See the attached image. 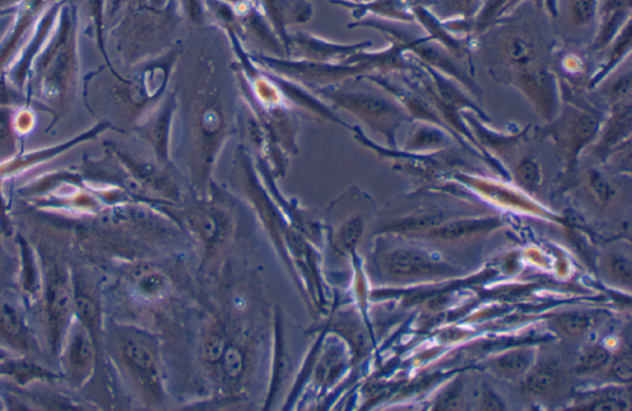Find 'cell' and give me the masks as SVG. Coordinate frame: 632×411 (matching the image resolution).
I'll return each instance as SVG.
<instances>
[{"mask_svg": "<svg viewBox=\"0 0 632 411\" xmlns=\"http://www.w3.org/2000/svg\"><path fill=\"white\" fill-rule=\"evenodd\" d=\"M484 0H428L431 12L441 20L471 21L481 10Z\"/></svg>", "mask_w": 632, "mask_h": 411, "instance_id": "cell-25", "label": "cell"}, {"mask_svg": "<svg viewBox=\"0 0 632 411\" xmlns=\"http://www.w3.org/2000/svg\"><path fill=\"white\" fill-rule=\"evenodd\" d=\"M345 361L342 351L333 347V349L325 350L323 356L320 357L318 366L315 370L316 383L319 386H329L344 371Z\"/></svg>", "mask_w": 632, "mask_h": 411, "instance_id": "cell-28", "label": "cell"}, {"mask_svg": "<svg viewBox=\"0 0 632 411\" xmlns=\"http://www.w3.org/2000/svg\"><path fill=\"white\" fill-rule=\"evenodd\" d=\"M194 198L178 209L177 218L203 246L204 256L209 261L233 236L234 219L219 200L210 199V196L200 198L197 194Z\"/></svg>", "mask_w": 632, "mask_h": 411, "instance_id": "cell-5", "label": "cell"}, {"mask_svg": "<svg viewBox=\"0 0 632 411\" xmlns=\"http://www.w3.org/2000/svg\"><path fill=\"white\" fill-rule=\"evenodd\" d=\"M181 5L183 17H186L193 25L203 26L210 20L205 0H178Z\"/></svg>", "mask_w": 632, "mask_h": 411, "instance_id": "cell-36", "label": "cell"}, {"mask_svg": "<svg viewBox=\"0 0 632 411\" xmlns=\"http://www.w3.org/2000/svg\"><path fill=\"white\" fill-rule=\"evenodd\" d=\"M270 19L282 44L288 25L305 24L313 17L310 0H258Z\"/></svg>", "mask_w": 632, "mask_h": 411, "instance_id": "cell-14", "label": "cell"}, {"mask_svg": "<svg viewBox=\"0 0 632 411\" xmlns=\"http://www.w3.org/2000/svg\"><path fill=\"white\" fill-rule=\"evenodd\" d=\"M599 0H558V9L563 8V18L568 29L593 39L597 26Z\"/></svg>", "mask_w": 632, "mask_h": 411, "instance_id": "cell-20", "label": "cell"}, {"mask_svg": "<svg viewBox=\"0 0 632 411\" xmlns=\"http://www.w3.org/2000/svg\"><path fill=\"white\" fill-rule=\"evenodd\" d=\"M194 76L197 78L179 99H183V145L188 167L197 196L204 198L212 192L210 175L221 147L235 133L236 108L231 93L224 89L228 84L221 81L212 62L200 60Z\"/></svg>", "mask_w": 632, "mask_h": 411, "instance_id": "cell-1", "label": "cell"}, {"mask_svg": "<svg viewBox=\"0 0 632 411\" xmlns=\"http://www.w3.org/2000/svg\"><path fill=\"white\" fill-rule=\"evenodd\" d=\"M562 372L555 365L531 368L524 381L525 392L536 398H547L562 387Z\"/></svg>", "mask_w": 632, "mask_h": 411, "instance_id": "cell-23", "label": "cell"}, {"mask_svg": "<svg viewBox=\"0 0 632 411\" xmlns=\"http://www.w3.org/2000/svg\"><path fill=\"white\" fill-rule=\"evenodd\" d=\"M175 112H177V91L168 94L165 102L158 107L156 117L152 119L147 129V137L151 145L155 147L158 163L162 167L171 166L170 137Z\"/></svg>", "mask_w": 632, "mask_h": 411, "instance_id": "cell-15", "label": "cell"}, {"mask_svg": "<svg viewBox=\"0 0 632 411\" xmlns=\"http://www.w3.org/2000/svg\"><path fill=\"white\" fill-rule=\"evenodd\" d=\"M629 407V394L623 388L605 389L595 393L593 399L579 404V410H625Z\"/></svg>", "mask_w": 632, "mask_h": 411, "instance_id": "cell-27", "label": "cell"}, {"mask_svg": "<svg viewBox=\"0 0 632 411\" xmlns=\"http://www.w3.org/2000/svg\"><path fill=\"white\" fill-rule=\"evenodd\" d=\"M632 20V0H599L597 26L591 41L593 54H602Z\"/></svg>", "mask_w": 632, "mask_h": 411, "instance_id": "cell-11", "label": "cell"}, {"mask_svg": "<svg viewBox=\"0 0 632 411\" xmlns=\"http://www.w3.org/2000/svg\"><path fill=\"white\" fill-rule=\"evenodd\" d=\"M445 130L439 125L418 121V125L410 131L405 149L414 152L444 149L449 141Z\"/></svg>", "mask_w": 632, "mask_h": 411, "instance_id": "cell-24", "label": "cell"}, {"mask_svg": "<svg viewBox=\"0 0 632 411\" xmlns=\"http://www.w3.org/2000/svg\"><path fill=\"white\" fill-rule=\"evenodd\" d=\"M386 276L395 279L431 278L451 276L454 267L437 260L426 252L414 249H398L388 252L379 261Z\"/></svg>", "mask_w": 632, "mask_h": 411, "instance_id": "cell-7", "label": "cell"}, {"mask_svg": "<svg viewBox=\"0 0 632 411\" xmlns=\"http://www.w3.org/2000/svg\"><path fill=\"white\" fill-rule=\"evenodd\" d=\"M94 365V346L92 333L86 326H77L72 331L67 347V367L77 382L86 379Z\"/></svg>", "mask_w": 632, "mask_h": 411, "instance_id": "cell-16", "label": "cell"}, {"mask_svg": "<svg viewBox=\"0 0 632 411\" xmlns=\"http://www.w3.org/2000/svg\"><path fill=\"white\" fill-rule=\"evenodd\" d=\"M286 59L304 60L324 63H344L357 52L372 47L371 41L356 44H340L309 33H287L283 41Z\"/></svg>", "mask_w": 632, "mask_h": 411, "instance_id": "cell-6", "label": "cell"}, {"mask_svg": "<svg viewBox=\"0 0 632 411\" xmlns=\"http://www.w3.org/2000/svg\"><path fill=\"white\" fill-rule=\"evenodd\" d=\"M119 353L129 376L149 404L165 402L163 366L156 337L145 331L126 329L119 336Z\"/></svg>", "mask_w": 632, "mask_h": 411, "instance_id": "cell-3", "label": "cell"}, {"mask_svg": "<svg viewBox=\"0 0 632 411\" xmlns=\"http://www.w3.org/2000/svg\"><path fill=\"white\" fill-rule=\"evenodd\" d=\"M0 333L14 342V344L25 346L26 341H28L23 319H21L17 310L10 307V305H5L0 310Z\"/></svg>", "mask_w": 632, "mask_h": 411, "instance_id": "cell-29", "label": "cell"}, {"mask_svg": "<svg viewBox=\"0 0 632 411\" xmlns=\"http://www.w3.org/2000/svg\"><path fill=\"white\" fill-rule=\"evenodd\" d=\"M588 188L591 191L592 196L599 205H607L612 200L614 191L613 187L607 181L602 173L597 170L588 172L587 176Z\"/></svg>", "mask_w": 632, "mask_h": 411, "instance_id": "cell-33", "label": "cell"}, {"mask_svg": "<svg viewBox=\"0 0 632 411\" xmlns=\"http://www.w3.org/2000/svg\"><path fill=\"white\" fill-rule=\"evenodd\" d=\"M535 357L533 347H518L492 358L488 362V370L505 381H516L526 376L534 367Z\"/></svg>", "mask_w": 632, "mask_h": 411, "instance_id": "cell-18", "label": "cell"}, {"mask_svg": "<svg viewBox=\"0 0 632 411\" xmlns=\"http://www.w3.org/2000/svg\"><path fill=\"white\" fill-rule=\"evenodd\" d=\"M478 405L482 410H505L504 400L499 397L497 393L493 391L487 383H484L481 387V391L478 393Z\"/></svg>", "mask_w": 632, "mask_h": 411, "instance_id": "cell-40", "label": "cell"}, {"mask_svg": "<svg viewBox=\"0 0 632 411\" xmlns=\"http://www.w3.org/2000/svg\"><path fill=\"white\" fill-rule=\"evenodd\" d=\"M553 325L563 335L579 337L593 328L594 319L584 313H565L553 319Z\"/></svg>", "mask_w": 632, "mask_h": 411, "instance_id": "cell-30", "label": "cell"}, {"mask_svg": "<svg viewBox=\"0 0 632 411\" xmlns=\"http://www.w3.org/2000/svg\"><path fill=\"white\" fill-rule=\"evenodd\" d=\"M446 214L440 208L421 207L388 221L382 226L388 233L421 236L445 223Z\"/></svg>", "mask_w": 632, "mask_h": 411, "instance_id": "cell-17", "label": "cell"}, {"mask_svg": "<svg viewBox=\"0 0 632 411\" xmlns=\"http://www.w3.org/2000/svg\"><path fill=\"white\" fill-rule=\"evenodd\" d=\"M416 2L418 0H368L363 3L330 0L331 4L350 10L354 21L371 17L404 25L415 23L414 4Z\"/></svg>", "mask_w": 632, "mask_h": 411, "instance_id": "cell-12", "label": "cell"}, {"mask_svg": "<svg viewBox=\"0 0 632 411\" xmlns=\"http://www.w3.org/2000/svg\"><path fill=\"white\" fill-rule=\"evenodd\" d=\"M72 309H75V303H73L70 282L65 273L56 271L52 273L46 293L47 319H49L51 344L55 351L60 349L63 337L67 333Z\"/></svg>", "mask_w": 632, "mask_h": 411, "instance_id": "cell-8", "label": "cell"}, {"mask_svg": "<svg viewBox=\"0 0 632 411\" xmlns=\"http://www.w3.org/2000/svg\"><path fill=\"white\" fill-rule=\"evenodd\" d=\"M320 98L329 100L334 108H341L365 123L375 133L393 144L395 134L410 119L402 104L384 92L345 91L337 87L313 89Z\"/></svg>", "mask_w": 632, "mask_h": 411, "instance_id": "cell-2", "label": "cell"}, {"mask_svg": "<svg viewBox=\"0 0 632 411\" xmlns=\"http://www.w3.org/2000/svg\"><path fill=\"white\" fill-rule=\"evenodd\" d=\"M460 181L466 183L479 196L489 200L499 207L507 209L520 210V212L531 213L535 215H547V212L541 205L530 199L529 194L519 191V188H510L502 183L489 181L486 178H478L472 176L458 175Z\"/></svg>", "mask_w": 632, "mask_h": 411, "instance_id": "cell-10", "label": "cell"}, {"mask_svg": "<svg viewBox=\"0 0 632 411\" xmlns=\"http://www.w3.org/2000/svg\"><path fill=\"white\" fill-rule=\"evenodd\" d=\"M73 303H75V309L82 325L93 333L99 323V307L96 300L82 288L76 286L75 291H73Z\"/></svg>", "mask_w": 632, "mask_h": 411, "instance_id": "cell-31", "label": "cell"}, {"mask_svg": "<svg viewBox=\"0 0 632 411\" xmlns=\"http://www.w3.org/2000/svg\"><path fill=\"white\" fill-rule=\"evenodd\" d=\"M2 372L10 374V376L18 379L19 382H25L29 381V379L49 376V373L41 370V368L24 362L10 363L9 366H4V370Z\"/></svg>", "mask_w": 632, "mask_h": 411, "instance_id": "cell-37", "label": "cell"}, {"mask_svg": "<svg viewBox=\"0 0 632 411\" xmlns=\"http://www.w3.org/2000/svg\"><path fill=\"white\" fill-rule=\"evenodd\" d=\"M632 100V76L628 71L615 79L612 87L608 89L607 102L610 105L631 102Z\"/></svg>", "mask_w": 632, "mask_h": 411, "instance_id": "cell-35", "label": "cell"}, {"mask_svg": "<svg viewBox=\"0 0 632 411\" xmlns=\"http://www.w3.org/2000/svg\"><path fill=\"white\" fill-rule=\"evenodd\" d=\"M602 115L587 105L567 103L562 104L557 117L546 123L539 134L551 137L556 149L565 160L566 175L576 171L579 155L597 139Z\"/></svg>", "mask_w": 632, "mask_h": 411, "instance_id": "cell-4", "label": "cell"}, {"mask_svg": "<svg viewBox=\"0 0 632 411\" xmlns=\"http://www.w3.org/2000/svg\"><path fill=\"white\" fill-rule=\"evenodd\" d=\"M516 187L533 197L540 191L544 183V172L540 162L534 157H524L514 168Z\"/></svg>", "mask_w": 632, "mask_h": 411, "instance_id": "cell-26", "label": "cell"}, {"mask_svg": "<svg viewBox=\"0 0 632 411\" xmlns=\"http://www.w3.org/2000/svg\"><path fill=\"white\" fill-rule=\"evenodd\" d=\"M463 384L461 379H457L451 386L447 387L435 402L436 410H458L463 404Z\"/></svg>", "mask_w": 632, "mask_h": 411, "instance_id": "cell-34", "label": "cell"}, {"mask_svg": "<svg viewBox=\"0 0 632 411\" xmlns=\"http://www.w3.org/2000/svg\"><path fill=\"white\" fill-rule=\"evenodd\" d=\"M632 49V26L631 21L626 24L619 35L613 40L602 54H605V62L589 79V88H597L624 62L631 54Z\"/></svg>", "mask_w": 632, "mask_h": 411, "instance_id": "cell-21", "label": "cell"}, {"mask_svg": "<svg viewBox=\"0 0 632 411\" xmlns=\"http://www.w3.org/2000/svg\"><path fill=\"white\" fill-rule=\"evenodd\" d=\"M346 2L363 3V2H368V0H346ZM421 2L425 4L426 2H428V0H421Z\"/></svg>", "mask_w": 632, "mask_h": 411, "instance_id": "cell-43", "label": "cell"}, {"mask_svg": "<svg viewBox=\"0 0 632 411\" xmlns=\"http://www.w3.org/2000/svg\"><path fill=\"white\" fill-rule=\"evenodd\" d=\"M632 131L631 102L610 105L607 119H603L593 154L600 162L607 161L614 152L630 142Z\"/></svg>", "mask_w": 632, "mask_h": 411, "instance_id": "cell-9", "label": "cell"}, {"mask_svg": "<svg viewBox=\"0 0 632 411\" xmlns=\"http://www.w3.org/2000/svg\"><path fill=\"white\" fill-rule=\"evenodd\" d=\"M558 60L561 62L562 70H565L570 76L583 75V71L586 70V57L579 54L578 51H562Z\"/></svg>", "mask_w": 632, "mask_h": 411, "instance_id": "cell-38", "label": "cell"}, {"mask_svg": "<svg viewBox=\"0 0 632 411\" xmlns=\"http://www.w3.org/2000/svg\"><path fill=\"white\" fill-rule=\"evenodd\" d=\"M608 270L610 276H612L615 281L620 282L621 284H629L631 283V262L628 258L615 256L610 258L608 263Z\"/></svg>", "mask_w": 632, "mask_h": 411, "instance_id": "cell-39", "label": "cell"}, {"mask_svg": "<svg viewBox=\"0 0 632 411\" xmlns=\"http://www.w3.org/2000/svg\"><path fill=\"white\" fill-rule=\"evenodd\" d=\"M367 218L363 213L347 214L346 219L333 230L334 249L341 255L354 251L366 233Z\"/></svg>", "mask_w": 632, "mask_h": 411, "instance_id": "cell-22", "label": "cell"}, {"mask_svg": "<svg viewBox=\"0 0 632 411\" xmlns=\"http://www.w3.org/2000/svg\"><path fill=\"white\" fill-rule=\"evenodd\" d=\"M10 144V123L7 113L0 112V147Z\"/></svg>", "mask_w": 632, "mask_h": 411, "instance_id": "cell-42", "label": "cell"}, {"mask_svg": "<svg viewBox=\"0 0 632 411\" xmlns=\"http://www.w3.org/2000/svg\"><path fill=\"white\" fill-rule=\"evenodd\" d=\"M614 378L620 382H630L632 376L631 352L623 351L620 356L615 358L612 366Z\"/></svg>", "mask_w": 632, "mask_h": 411, "instance_id": "cell-41", "label": "cell"}, {"mask_svg": "<svg viewBox=\"0 0 632 411\" xmlns=\"http://www.w3.org/2000/svg\"><path fill=\"white\" fill-rule=\"evenodd\" d=\"M500 226H502V220L494 218V216H487V218L449 219L421 236H426L431 240L460 242L486 236L500 228Z\"/></svg>", "mask_w": 632, "mask_h": 411, "instance_id": "cell-13", "label": "cell"}, {"mask_svg": "<svg viewBox=\"0 0 632 411\" xmlns=\"http://www.w3.org/2000/svg\"><path fill=\"white\" fill-rule=\"evenodd\" d=\"M134 286L139 297L154 304L166 302L173 292L171 277L162 268L150 265L135 273Z\"/></svg>", "mask_w": 632, "mask_h": 411, "instance_id": "cell-19", "label": "cell"}, {"mask_svg": "<svg viewBox=\"0 0 632 411\" xmlns=\"http://www.w3.org/2000/svg\"><path fill=\"white\" fill-rule=\"evenodd\" d=\"M610 362V353L605 347L594 345L584 350L576 365L578 373H593L602 370Z\"/></svg>", "mask_w": 632, "mask_h": 411, "instance_id": "cell-32", "label": "cell"}]
</instances>
